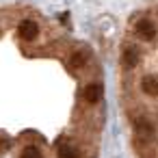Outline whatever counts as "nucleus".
Wrapping results in <instances>:
<instances>
[{"mask_svg": "<svg viewBox=\"0 0 158 158\" xmlns=\"http://www.w3.org/2000/svg\"><path fill=\"white\" fill-rule=\"evenodd\" d=\"M141 85L147 95H158V76H145Z\"/></svg>", "mask_w": 158, "mask_h": 158, "instance_id": "nucleus-4", "label": "nucleus"}, {"mask_svg": "<svg viewBox=\"0 0 158 158\" xmlns=\"http://www.w3.org/2000/svg\"><path fill=\"white\" fill-rule=\"evenodd\" d=\"M82 95H85V100H87L89 104H98L100 98H102V85H98V82L87 85V89L82 91Z\"/></svg>", "mask_w": 158, "mask_h": 158, "instance_id": "nucleus-3", "label": "nucleus"}, {"mask_svg": "<svg viewBox=\"0 0 158 158\" xmlns=\"http://www.w3.org/2000/svg\"><path fill=\"white\" fill-rule=\"evenodd\" d=\"M134 130L139 132V136H152L154 134V126L147 121V119H139L134 123Z\"/></svg>", "mask_w": 158, "mask_h": 158, "instance_id": "nucleus-5", "label": "nucleus"}, {"mask_svg": "<svg viewBox=\"0 0 158 158\" xmlns=\"http://www.w3.org/2000/svg\"><path fill=\"white\" fill-rule=\"evenodd\" d=\"M18 33H20V37H22V39L31 41V39H35V37H37L39 28H37V24H35L33 20H22V22H20V28H18Z\"/></svg>", "mask_w": 158, "mask_h": 158, "instance_id": "nucleus-2", "label": "nucleus"}, {"mask_svg": "<svg viewBox=\"0 0 158 158\" xmlns=\"http://www.w3.org/2000/svg\"><path fill=\"white\" fill-rule=\"evenodd\" d=\"M136 35L145 41H152L156 37V26L149 22V20H139L136 22Z\"/></svg>", "mask_w": 158, "mask_h": 158, "instance_id": "nucleus-1", "label": "nucleus"}, {"mask_svg": "<svg viewBox=\"0 0 158 158\" xmlns=\"http://www.w3.org/2000/svg\"><path fill=\"white\" fill-rule=\"evenodd\" d=\"M136 63H139V52H136V48L123 50V65H126V67H134Z\"/></svg>", "mask_w": 158, "mask_h": 158, "instance_id": "nucleus-6", "label": "nucleus"}, {"mask_svg": "<svg viewBox=\"0 0 158 158\" xmlns=\"http://www.w3.org/2000/svg\"><path fill=\"white\" fill-rule=\"evenodd\" d=\"M22 158H44V156L39 154V149H35V147H26V149L22 152Z\"/></svg>", "mask_w": 158, "mask_h": 158, "instance_id": "nucleus-8", "label": "nucleus"}, {"mask_svg": "<svg viewBox=\"0 0 158 158\" xmlns=\"http://www.w3.org/2000/svg\"><path fill=\"white\" fill-rule=\"evenodd\" d=\"M72 63H74V65H76V67H80V65H82V63H85V56H82V54H76V56H74V61H72Z\"/></svg>", "mask_w": 158, "mask_h": 158, "instance_id": "nucleus-9", "label": "nucleus"}, {"mask_svg": "<svg viewBox=\"0 0 158 158\" xmlns=\"http://www.w3.org/2000/svg\"><path fill=\"white\" fill-rule=\"evenodd\" d=\"M59 158H78V152L72 145H61L59 147Z\"/></svg>", "mask_w": 158, "mask_h": 158, "instance_id": "nucleus-7", "label": "nucleus"}]
</instances>
